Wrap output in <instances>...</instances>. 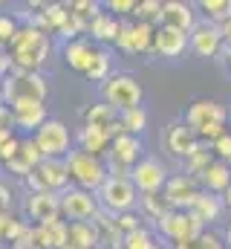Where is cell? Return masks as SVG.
Returning <instances> with one entry per match:
<instances>
[{"label":"cell","mask_w":231,"mask_h":249,"mask_svg":"<svg viewBox=\"0 0 231 249\" xmlns=\"http://www.w3.org/2000/svg\"><path fill=\"white\" fill-rule=\"evenodd\" d=\"M197 9H202L205 12V20H211L217 26L231 18V0H202Z\"/></svg>","instance_id":"cell-34"},{"label":"cell","mask_w":231,"mask_h":249,"mask_svg":"<svg viewBox=\"0 0 231 249\" xmlns=\"http://www.w3.org/2000/svg\"><path fill=\"white\" fill-rule=\"evenodd\" d=\"M199 186H202V191H211V194H220V197H223L231 188V165L214 160V162L199 174Z\"/></svg>","instance_id":"cell-25"},{"label":"cell","mask_w":231,"mask_h":249,"mask_svg":"<svg viewBox=\"0 0 231 249\" xmlns=\"http://www.w3.org/2000/svg\"><path fill=\"white\" fill-rule=\"evenodd\" d=\"M211 151H214V160L231 165V130H226L217 142H211Z\"/></svg>","instance_id":"cell-41"},{"label":"cell","mask_w":231,"mask_h":249,"mask_svg":"<svg viewBox=\"0 0 231 249\" xmlns=\"http://www.w3.org/2000/svg\"><path fill=\"white\" fill-rule=\"evenodd\" d=\"M226 122H229V110L214 102V99H197L188 110H185V124L197 133L199 142L211 145L226 133Z\"/></svg>","instance_id":"cell-3"},{"label":"cell","mask_w":231,"mask_h":249,"mask_svg":"<svg viewBox=\"0 0 231 249\" xmlns=\"http://www.w3.org/2000/svg\"><path fill=\"white\" fill-rule=\"evenodd\" d=\"M113 58H110V53L107 50H96V55H93V61H90V67H87V78L90 81H99V84H104L113 72Z\"/></svg>","instance_id":"cell-32"},{"label":"cell","mask_w":231,"mask_h":249,"mask_svg":"<svg viewBox=\"0 0 231 249\" xmlns=\"http://www.w3.org/2000/svg\"><path fill=\"white\" fill-rule=\"evenodd\" d=\"M223 209H226V203H223V197H220V194L199 191V194H197V200H194V206H191L188 212H194L202 223H214V220H220Z\"/></svg>","instance_id":"cell-28"},{"label":"cell","mask_w":231,"mask_h":249,"mask_svg":"<svg viewBox=\"0 0 231 249\" xmlns=\"http://www.w3.org/2000/svg\"><path fill=\"white\" fill-rule=\"evenodd\" d=\"M0 249H9V247H3V244H0Z\"/></svg>","instance_id":"cell-55"},{"label":"cell","mask_w":231,"mask_h":249,"mask_svg":"<svg viewBox=\"0 0 231 249\" xmlns=\"http://www.w3.org/2000/svg\"><path fill=\"white\" fill-rule=\"evenodd\" d=\"M12 72V58H9V53L0 47V78H6Z\"/></svg>","instance_id":"cell-47"},{"label":"cell","mask_w":231,"mask_h":249,"mask_svg":"<svg viewBox=\"0 0 231 249\" xmlns=\"http://www.w3.org/2000/svg\"><path fill=\"white\" fill-rule=\"evenodd\" d=\"M26 217L32 220V226H44V223H55L61 217V194L52 191H32L26 200Z\"/></svg>","instance_id":"cell-16"},{"label":"cell","mask_w":231,"mask_h":249,"mask_svg":"<svg viewBox=\"0 0 231 249\" xmlns=\"http://www.w3.org/2000/svg\"><path fill=\"white\" fill-rule=\"evenodd\" d=\"M69 12H72L84 26H90V23L104 12V6H101V3H96V0H72V3H69Z\"/></svg>","instance_id":"cell-33"},{"label":"cell","mask_w":231,"mask_h":249,"mask_svg":"<svg viewBox=\"0 0 231 249\" xmlns=\"http://www.w3.org/2000/svg\"><path fill=\"white\" fill-rule=\"evenodd\" d=\"M20 20L15 18V15H9V12H0V47L6 50L12 41H15V35L20 32Z\"/></svg>","instance_id":"cell-38"},{"label":"cell","mask_w":231,"mask_h":249,"mask_svg":"<svg viewBox=\"0 0 231 249\" xmlns=\"http://www.w3.org/2000/svg\"><path fill=\"white\" fill-rule=\"evenodd\" d=\"M159 26H171L185 35H191V29L197 26V6L185 3V0H162V18Z\"/></svg>","instance_id":"cell-17"},{"label":"cell","mask_w":231,"mask_h":249,"mask_svg":"<svg viewBox=\"0 0 231 249\" xmlns=\"http://www.w3.org/2000/svg\"><path fill=\"white\" fill-rule=\"evenodd\" d=\"M153 32L156 26L150 23H121V32L116 38V47L121 53H130V55H145V53H153Z\"/></svg>","instance_id":"cell-13"},{"label":"cell","mask_w":231,"mask_h":249,"mask_svg":"<svg viewBox=\"0 0 231 249\" xmlns=\"http://www.w3.org/2000/svg\"><path fill=\"white\" fill-rule=\"evenodd\" d=\"M50 96V84L44 78V72H23V70H12L3 78V105L9 107H20V105H47Z\"/></svg>","instance_id":"cell-2"},{"label":"cell","mask_w":231,"mask_h":249,"mask_svg":"<svg viewBox=\"0 0 231 249\" xmlns=\"http://www.w3.org/2000/svg\"><path fill=\"white\" fill-rule=\"evenodd\" d=\"M156 229L162 232V238H168L171 244H182V241H191L197 235L205 232V223L194 214V212H179L171 209L168 214H162L156 220Z\"/></svg>","instance_id":"cell-10"},{"label":"cell","mask_w":231,"mask_h":249,"mask_svg":"<svg viewBox=\"0 0 231 249\" xmlns=\"http://www.w3.org/2000/svg\"><path fill=\"white\" fill-rule=\"evenodd\" d=\"M12 223H15V214H12V212H3V214H0V244L6 241V232H9Z\"/></svg>","instance_id":"cell-46"},{"label":"cell","mask_w":231,"mask_h":249,"mask_svg":"<svg viewBox=\"0 0 231 249\" xmlns=\"http://www.w3.org/2000/svg\"><path fill=\"white\" fill-rule=\"evenodd\" d=\"M104 9L110 12V15H133L136 12V0H110V3H104Z\"/></svg>","instance_id":"cell-43"},{"label":"cell","mask_w":231,"mask_h":249,"mask_svg":"<svg viewBox=\"0 0 231 249\" xmlns=\"http://www.w3.org/2000/svg\"><path fill=\"white\" fill-rule=\"evenodd\" d=\"M188 50V35L185 32H179V29H171V26H156V32H153V53L159 55V58H179L182 53Z\"/></svg>","instance_id":"cell-19"},{"label":"cell","mask_w":231,"mask_h":249,"mask_svg":"<svg viewBox=\"0 0 231 249\" xmlns=\"http://www.w3.org/2000/svg\"><path fill=\"white\" fill-rule=\"evenodd\" d=\"M9 249H38V247H32V244H15V247H9Z\"/></svg>","instance_id":"cell-50"},{"label":"cell","mask_w":231,"mask_h":249,"mask_svg":"<svg viewBox=\"0 0 231 249\" xmlns=\"http://www.w3.org/2000/svg\"><path fill=\"white\" fill-rule=\"evenodd\" d=\"M220 35H223V47H226V50L231 53V18L220 23Z\"/></svg>","instance_id":"cell-48"},{"label":"cell","mask_w":231,"mask_h":249,"mask_svg":"<svg viewBox=\"0 0 231 249\" xmlns=\"http://www.w3.org/2000/svg\"><path fill=\"white\" fill-rule=\"evenodd\" d=\"M12 70H23V72H41V67L50 61L52 55V35H47L44 29L23 23L20 32L15 35V41L6 47Z\"/></svg>","instance_id":"cell-1"},{"label":"cell","mask_w":231,"mask_h":249,"mask_svg":"<svg viewBox=\"0 0 231 249\" xmlns=\"http://www.w3.org/2000/svg\"><path fill=\"white\" fill-rule=\"evenodd\" d=\"M15 113V127H20L26 136H32L41 124L47 122V105H20V107H12Z\"/></svg>","instance_id":"cell-27"},{"label":"cell","mask_w":231,"mask_h":249,"mask_svg":"<svg viewBox=\"0 0 231 249\" xmlns=\"http://www.w3.org/2000/svg\"><path fill=\"white\" fill-rule=\"evenodd\" d=\"M150 249H162V247H159V244H156V247H150Z\"/></svg>","instance_id":"cell-54"},{"label":"cell","mask_w":231,"mask_h":249,"mask_svg":"<svg viewBox=\"0 0 231 249\" xmlns=\"http://www.w3.org/2000/svg\"><path fill=\"white\" fill-rule=\"evenodd\" d=\"M118 32H121V20H118L116 15H110V12H101V15L87 26V38H90L93 44H116Z\"/></svg>","instance_id":"cell-26"},{"label":"cell","mask_w":231,"mask_h":249,"mask_svg":"<svg viewBox=\"0 0 231 249\" xmlns=\"http://www.w3.org/2000/svg\"><path fill=\"white\" fill-rule=\"evenodd\" d=\"M20 145V136L15 130H0V165H6Z\"/></svg>","instance_id":"cell-40"},{"label":"cell","mask_w":231,"mask_h":249,"mask_svg":"<svg viewBox=\"0 0 231 249\" xmlns=\"http://www.w3.org/2000/svg\"><path fill=\"white\" fill-rule=\"evenodd\" d=\"M75 142H78V151H84V154H93V157H101V160H104V154L110 151L113 136H110V133H104V130H99V127L81 124V127H78V133H75Z\"/></svg>","instance_id":"cell-24"},{"label":"cell","mask_w":231,"mask_h":249,"mask_svg":"<svg viewBox=\"0 0 231 249\" xmlns=\"http://www.w3.org/2000/svg\"><path fill=\"white\" fill-rule=\"evenodd\" d=\"M84 124L99 127V130H104V133H110V136H118V133H121V124H118V110H116V107H110V105H104V102L90 105V107L84 110Z\"/></svg>","instance_id":"cell-23"},{"label":"cell","mask_w":231,"mask_h":249,"mask_svg":"<svg viewBox=\"0 0 231 249\" xmlns=\"http://www.w3.org/2000/svg\"><path fill=\"white\" fill-rule=\"evenodd\" d=\"M12 203H15V194H12V188L0 180V214H3V212H12Z\"/></svg>","instance_id":"cell-44"},{"label":"cell","mask_w":231,"mask_h":249,"mask_svg":"<svg viewBox=\"0 0 231 249\" xmlns=\"http://www.w3.org/2000/svg\"><path fill=\"white\" fill-rule=\"evenodd\" d=\"M142 209H145V214H148L150 220H159L162 214L171 212V206L165 203L162 194H145V197H142Z\"/></svg>","instance_id":"cell-39"},{"label":"cell","mask_w":231,"mask_h":249,"mask_svg":"<svg viewBox=\"0 0 231 249\" xmlns=\"http://www.w3.org/2000/svg\"><path fill=\"white\" fill-rule=\"evenodd\" d=\"M26 186L32 191H52L61 194L72 186L69 183V171H66V162L64 160H44L29 177H26Z\"/></svg>","instance_id":"cell-11"},{"label":"cell","mask_w":231,"mask_h":249,"mask_svg":"<svg viewBox=\"0 0 231 249\" xmlns=\"http://www.w3.org/2000/svg\"><path fill=\"white\" fill-rule=\"evenodd\" d=\"M38 151L44 154V160H64L72 151V133L61 119H47L35 133H32Z\"/></svg>","instance_id":"cell-8"},{"label":"cell","mask_w":231,"mask_h":249,"mask_svg":"<svg viewBox=\"0 0 231 249\" xmlns=\"http://www.w3.org/2000/svg\"><path fill=\"white\" fill-rule=\"evenodd\" d=\"M197 145H199L197 133H194L185 122H171V124H168V130H165V148L171 151L173 157L185 160Z\"/></svg>","instance_id":"cell-21"},{"label":"cell","mask_w":231,"mask_h":249,"mask_svg":"<svg viewBox=\"0 0 231 249\" xmlns=\"http://www.w3.org/2000/svg\"><path fill=\"white\" fill-rule=\"evenodd\" d=\"M96 44L84 35V38H72V41H66L64 47H61V55H64V61L69 70H75V72H87V67L93 61V55H96Z\"/></svg>","instance_id":"cell-20"},{"label":"cell","mask_w":231,"mask_h":249,"mask_svg":"<svg viewBox=\"0 0 231 249\" xmlns=\"http://www.w3.org/2000/svg\"><path fill=\"white\" fill-rule=\"evenodd\" d=\"M182 162H185V174H188V177H194V180H199V174L214 162V151H211V145L199 142V145H197L185 160H182Z\"/></svg>","instance_id":"cell-30"},{"label":"cell","mask_w":231,"mask_h":249,"mask_svg":"<svg viewBox=\"0 0 231 249\" xmlns=\"http://www.w3.org/2000/svg\"><path fill=\"white\" fill-rule=\"evenodd\" d=\"M226 55H229V67H231V53H229V50H226Z\"/></svg>","instance_id":"cell-52"},{"label":"cell","mask_w":231,"mask_h":249,"mask_svg":"<svg viewBox=\"0 0 231 249\" xmlns=\"http://www.w3.org/2000/svg\"><path fill=\"white\" fill-rule=\"evenodd\" d=\"M101 247V235L99 226L90 223H66V241L64 249H99Z\"/></svg>","instance_id":"cell-22"},{"label":"cell","mask_w":231,"mask_h":249,"mask_svg":"<svg viewBox=\"0 0 231 249\" xmlns=\"http://www.w3.org/2000/svg\"><path fill=\"white\" fill-rule=\"evenodd\" d=\"M118 124H121V133L142 136V130L148 127V110L142 105L139 107H130V110H121L118 113Z\"/></svg>","instance_id":"cell-31"},{"label":"cell","mask_w":231,"mask_h":249,"mask_svg":"<svg viewBox=\"0 0 231 249\" xmlns=\"http://www.w3.org/2000/svg\"><path fill=\"white\" fill-rule=\"evenodd\" d=\"M64 241H66V220L35 226V247L38 249H64Z\"/></svg>","instance_id":"cell-29"},{"label":"cell","mask_w":231,"mask_h":249,"mask_svg":"<svg viewBox=\"0 0 231 249\" xmlns=\"http://www.w3.org/2000/svg\"><path fill=\"white\" fill-rule=\"evenodd\" d=\"M173 249H226L223 238L217 232H202L191 241H182V244H173Z\"/></svg>","instance_id":"cell-36"},{"label":"cell","mask_w":231,"mask_h":249,"mask_svg":"<svg viewBox=\"0 0 231 249\" xmlns=\"http://www.w3.org/2000/svg\"><path fill=\"white\" fill-rule=\"evenodd\" d=\"M116 223H118V232L121 235H130V232H136L142 223H139V214H133V212H124V214H116Z\"/></svg>","instance_id":"cell-42"},{"label":"cell","mask_w":231,"mask_h":249,"mask_svg":"<svg viewBox=\"0 0 231 249\" xmlns=\"http://www.w3.org/2000/svg\"><path fill=\"white\" fill-rule=\"evenodd\" d=\"M226 238H229V244H231V229H229V235H226Z\"/></svg>","instance_id":"cell-53"},{"label":"cell","mask_w":231,"mask_h":249,"mask_svg":"<svg viewBox=\"0 0 231 249\" xmlns=\"http://www.w3.org/2000/svg\"><path fill=\"white\" fill-rule=\"evenodd\" d=\"M142 139L130 136V133H118L110 142V151L104 154V165L110 177H130V171L139 165L142 160Z\"/></svg>","instance_id":"cell-5"},{"label":"cell","mask_w":231,"mask_h":249,"mask_svg":"<svg viewBox=\"0 0 231 249\" xmlns=\"http://www.w3.org/2000/svg\"><path fill=\"white\" fill-rule=\"evenodd\" d=\"M188 47L199 55V58H217L226 47H223V35L220 26L211 20H197V26L188 35Z\"/></svg>","instance_id":"cell-14"},{"label":"cell","mask_w":231,"mask_h":249,"mask_svg":"<svg viewBox=\"0 0 231 249\" xmlns=\"http://www.w3.org/2000/svg\"><path fill=\"white\" fill-rule=\"evenodd\" d=\"M133 15L139 18V23L159 26V18H162V0H139Z\"/></svg>","instance_id":"cell-35"},{"label":"cell","mask_w":231,"mask_h":249,"mask_svg":"<svg viewBox=\"0 0 231 249\" xmlns=\"http://www.w3.org/2000/svg\"><path fill=\"white\" fill-rule=\"evenodd\" d=\"M64 162H66V171H69V183L78 186V188H84V191H93V194L104 186V180L110 177L101 157L84 154V151H78V148H72V151L64 157Z\"/></svg>","instance_id":"cell-4"},{"label":"cell","mask_w":231,"mask_h":249,"mask_svg":"<svg viewBox=\"0 0 231 249\" xmlns=\"http://www.w3.org/2000/svg\"><path fill=\"white\" fill-rule=\"evenodd\" d=\"M142 96H145V90H142V84L130 72H116V75H110L101 84V102L116 107L118 113L121 110H130V107H139L142 105Z\"/></svg>","instance_id":"cell-6"},{"label":"cell","mask_w":231,"mask_h":249,"mask_svg":"<svg viewBox=\"0 0 231 249\" xmlns=\"http://www.w3.org/2000/svg\"><path fill=\"white\" fill-rule=\"evenodd\" d=\"M223 203H226V209H231V188L223 194Z\"/></svg>","instance_id":"cell-49"},{"label":"cell","mask_w":231,"mask_h":249,"mask_svg":"<svg viewBox=\"0 0 231 249\" xmlns=\"http://www.w3.org/2000/svg\"><path fill=\"white\" fill-rule=\"evenodd\" d=\"M199 191H202V188H199V180H194V177H188V174H173V177H168V183L162 188V197H165V203H168L171 209L188 212V209L194 206V200H197Z\"/></svg>","instance_id":"cell-15"},{"label":"cell","mask_w":231,"mask_h":249,"mask_svg":"<svg viewBox=\"0 0 231 249\" xmlns=\"http://www.w3.org/2000/svg\"><path fill=\"white\" fill-rule=\"evenodd\" d=\"M130 180L142 197L145 194H162V188L168 183V168L156 157H142L139 165L130 171Z\"/></svg>","instance_id":"cell-12"},{"label":"cell","mask_w":231,"mask_h":249,"mask_svg":"<svg viewBox=\"0 0 231 249\" xmlns=\"http://www.w3.org/2000/svg\"><path fill=\"white\" fill-rule=\"evenodd\" d=\"M150 247H156V238L148 226H139L136 232L124 235V244H121V249H150Z\"/></svg>","instance_id":"cell-37"},{"label":"cell","mask_w":231,"mask_h":249,"mask_svg":"<svg viewBox=\"0 0 231 249\" xmlns=\"http://www.w3.org/2000/svg\"><path fill=\"white\" fill-rule=\"evenodd\" d=\"M99 212H101V206L93 191H84L78 186H69L66 191H61V217H66V223H90V220H96Z\"/></svg>","instance_id":"cell-9"},{"label":"cell","mask_w":231,"mask_h":249,"mask_svg":"<svg viewBox=\"0 0 231 249\" xmlns=\"http://www.w3.org/2000/svg\"><path fill=\"white\" fill-rule=\"evenodd\" d=\"M99 197V206L110 214H124V212H133L136 200H139V191L133 186L130 177H107L104 186L96 191Z\"/></svg>","instance_id":"cell-7"},{"label":"cell","mask_w":231,"mask_h":249,"mask_svg":"<svg viewBox=\"0 0 231 249\" xmlns=\"http://www.w3.org/2000/svg\"><path fill=\"white\" fill-rule=\"evenodd\" d=\"M0 102H3V78H0Z\"/></svg>","instance_id":"cell-51"},{"label":"cell","mask_w":231,"mask_h":249,"mask_svg":"<svg viewBox=\"0 0 231 249\" xmlns=\"http://www.w3.org/2000/svg\"><path fill=\"white\" fill-rule=\"evenodd\" d=\"M44 162V154L38 151V145H35V139L32 136H20V145H17V151H15V157L3 165L9 174H15V177H29L38 165Z\"/></svg>","instance_id":"cell-18"},{"label":"cell","mask_w":231,"mask_h":249,"mask_svg":"<svg viewBox=\"0 0 231 249\" xmlns=\"http://www.w3.org/2000/svg\"><path fill=\"white\" fill-rule=\"evenodd\" d=\"M0 130H15V113L3 102H0Z\"/></svg>","instance_id":"cell-45"}]
</instances>
